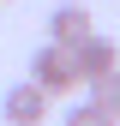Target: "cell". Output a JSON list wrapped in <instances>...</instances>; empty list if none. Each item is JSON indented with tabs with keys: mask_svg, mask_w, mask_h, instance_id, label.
<instances>
[{
	"mask_svg": "<svg viewBox=\"0 0 120 126\" xmlns=\"http://www.w3.org/2000/svg\"><path fill=\"white\" fill-rule=\"evenodd\" d=\"M60 126H120V120H108V114H102L96 102H72V108H66V120H60Z\"/></svg>",
	"mask_w": 120,
	"mask_h": 126,
	"instance_id": "8992f818",
	"label": "cell"
},
{
	"mask_svg": "<svg viewBox=\"0 0 120 126\" xmlns=\"http://www.w3.org/2000/svg\"><path fill=\"white\" fill-rule=\"evenodd\" d=\"M0 6H12V0H0Z\"/></svg>",
	"mask_w": 120,
	"mask_h": 126,
	"instance_id": "52a82bcc",
	"label": "cell"
},
{
	"mask_svg": "<svg viewBox=\"0 0 120 126\" xmlns=\"http://www.w3.org/2000/svg\"><path fill=\"white\" fill-rule=\"evenodd\" d=\"M48 108H54V102L42 96L30 78H18V84L0 90V120H6V126H42V120H48Z\"/></svg>",
	"mask_w": 120,
	"mask_h": 126,
	"instance_id": "7a4b0ae2",
	"label": "cell"
},
{
	"mask_svg": "<svg viewBox=\"0 0 120 126\" xmlns=\"http://www.w3.org/2000/svg\"><path fill=\"white\" fill-rule=\"evenodd\" d=\"M30 84H36L48 102H54V96H72V90H78V66H72V54L54 48V42H42L36 60H30Z\"/></svg>",
	"mask_w": 120,
	"mask_h": 126,
	"instance_id": "6da1fadb",
	"label": "cell"
},
{
	"mask_svg": "<svg viewBox=\"0 0 120 126\" xmlns=\"http://www.w3.org/2000/svg\"><path fill=\"white\" fill-rule=\"evenodd\" d=\"M84 102H96L108 120H120V66L102 72V78H90V96H84Z\"/></svg>",
	"mask_w": 120,
	"mask_h": 126,
	"instance_id": "5b68a950",
	"label": "cell"
},
{
	"mask_svg": "<svg viewBox=\"0 0 120 126\" xmlns=\"http://www.w3.org/2000/svg\"><path fill=\"white\" fill-rule=\"evenodd\" d=\"M72 66H78V84H90V78H102V72H114L120 66V42L114 36H102V30H90L84 42H72Z\"/></svg>",
	"mask_w": 120,
	"mask_h": 126,
	"instance_id": "3957f363",
	"label": "cell"
},
{
	"mask_svg": "<svg viewBox=\"0 0 120 126\" xmlns=\"http://www.w3.org/2000/svg\"><path fill=\"white\" fill-rule=\"evenodd\" d=\"M90 30H96V18H90V6H78V0H60L48 12V42L54 48H72V42H84Z\"/></svg>",
	"mask_w": 120,
	"mask_h": 126,
	"instance_id": "277c9868",
	"label": "cell"
}]
</instances>
